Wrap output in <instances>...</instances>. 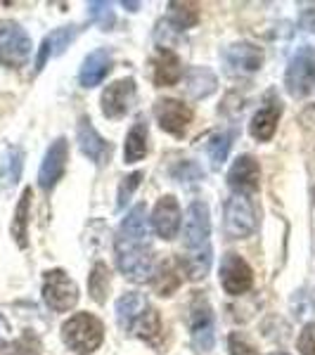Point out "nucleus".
<instances>
[{"label":"nucleus","instance_id":"1","mask_svg":"<svg viewBox=\"0 0 315 355\" xmlns=\"http://www.w3.org/2000/svg\"><path fill=\"white\" fill-rule=\"evenodd\" d=\"M62 339L74 353L90 355L100 348L102 339H105V327L95 315L76 313L62 324Z\"/></svg>","mask_w":315,"mask_h":355},{"label":"nucleus","instance_id":"2","mask_svg":"<svg viewBox=\"0 0 315 355\" xmlns=\"http://www.w3.org/2000/svg\"><path fill=\"white\" fill-rule=\"evenodd\" d=\"M117 266L124 272V277L133 279V282L150 279L154 275V256L150 244L117 237Z\"/></svg>","mask_w":315,"mask_h":355},{"label":"nucleus","instance_id":"3","mask_svg":"<svg viewBox=\"0 0 315 355\" xmlns=\"http://www.w3.org/2000/svg\"><path fill=\"white\" fill-rule=\"evenodd\" d=\"M31 57V38L12 19H0V64L10 69L24 67Z\"/></svg>","mask_w":315,"mask_h":355},{"label":"nucleus","instance_id":"4","mask_svg":"<svg viewBox=\"0 0 315 355\" xmlns=\"http://www.w3.org/2000/svg\"><path fill=\"white\" fill-rule=\"evenodd\" d=\"M284 85L291 97H306L315 85V50L311 45H303L291 57L287 67Z\"/></svg>","mask_w":315,"mask_h":355},{"label":"nucleus","instance_id":"5","mask_svg":"<svg viewBox=\"0 0 315 355\" xmlns=\"http://www.w3.org/2000/svg\"><path fill=\"white\" fill-rule=\"evenodd\" d=\"M43 301L50 311L67 313L78 303V287L65 270H48L43 279Z\"/></svg>","mask_w":315,"mask_h":355},{"label":"nucleus","instance_id":"6","mask_svg":"<svg viewBox=\"0 0 315 355\" xmlns=\"http://www.w3.org/2000/svg\"><path fill=\"white\" fill-rule=\"evenodd\" d=\"M225 220H223V227H225V234L230 239H242L249 237L251 232L256 230V209L251 204L249 197L244 194H232L225 202V211H223Z\"/></svg>","mask_w":315,"mask_h":355},{"label":"nucleus","instance_id":"7","mask_svg":"<svg viewBox=\"0 0 315 355\" xmlns=\"http://www.w3.org/2000/svg\"><path fill=\"white\" fill-rule=\"evenodd\" d=\"M211 234V218H209V206L204 202H194L187 206L185 223H182V239H185L187 251H202L209 244Z\"/></svg>","mask_w":315,"mask_h":355},{"label":"nucleus","instance_id":"8","mask_svg":"<svg viewBox=\"0 0 315 355\" xmlns=\"http://www.w3.org/2000/svg\"><path fill=\"white\" fill-rule=\"evenodd\" d=\"M223 64L230 76H247L261 69L263 50L254 43H232L223 50Z\"/></svg>","mask_w":315,"mask_h":355},{"label":"nucleus","instance_id":"9","mask_svg":"<svg viewBox=\"0 0 315 355\" xmlns=\"http://www.w3.org/2000/svg\"><path fill=\"white\" fill-rule=\"evenodd\" d=\"M221 284L228 294L239 296L251 289L254 284V272H251L249 263L237 254H225L221 261Z\"/></svg>","mask_w":315,"mask_h":355},{"label":"nucleus","instance_id":"10","mask_svg":"<svg viewBox=\"0 0 315 355\" xmlns=\"http://www.w3.org/2000/svg\"><path fill=\"white\" fill-rule=\"evenodd\" d=\"M135 81L133 78H121L107 85V90L102 93V114L107 119H121L126 116L135 105Z\"/></svg>","mask_w":315,"mask_h":355},{"label":"nucleus","instance_id":"11","mask_svg":"<svg viewBox=\"0 0 315 355\" xmlns=\"http://www.w3.org/2000/svg\"><path fill=\"white\" fill-rule=\"evenodd\" d=\"M190 329H192V343L197 351H211L216 341V324H214V311L206 303V299H197L192 306V318H190Z\"/></svg>","mask_w":315,"mask_h":355},{"label":"nucleus","instance_id":"12","mask_svg":"<svg viewBox=\"0 0 315 355\" xmlns=\"http://www.w3.org/2000/svg\"><path fill=\"white\" fill-rule=\"evenodd\" d=\"M154 114H157V121L166 133L176 137L185 135L192 123V110L178 100H159L157 107H154Z\"/></svg>","mask_w":315,"mask_h":355},{"label":"nucleus","instance_id":"13","mask_svg":"<svg viewBox=\"0 0 315 355\" xmlns=\"http://www.w3.org/2000/svg\"><path fill=\"white\" fill-rule=\"evenodd\" d=\"M67 159H69L67 140L65 137H57L53 145L48 147V152H45L41 171H38V185H41L43 190H53V187L57 185V180L65 175Z\"/></svg>","mask_w":315,"mask_h":355},{"label":"nucleus","instance_id":"14","mask_svg":"<svg viewBox=\"0 0 315 355\" xmlns=\"http://www.w3.org/2000/svg\"><path fill=\"white\" fill-rule=\"evenodd\" d=\"M259 182H261V168H259V162L249 154L239 157L237 162L232 164L230 173H228V185L232 187L235 192L239 194H251L259 190Z\"/></svg>","mask_w":315,"mask_h":355},{"label":"nucleus","instance_id":"15","mask_svg":"<svg viewBox=\"0 0 315 355\" xmlns=\"http://www.w3.org/2000/svg\"><path fill=\"white\" fill-rule=\"evenodd\" d=\"M152 225L162 239H173L180 230V206L176 202V197L166 194L157 202L152 214Z\"/></svg>","mask_w":315,"mask_h":355},{"label":"nucleus","instance_id":"16","mask_svg":"<svg viewBox=\"0 0 315 355\" xmlns=\"http://www.w3.org/2000/svg\"><path fill=\"white\" fill-rule=\"evenodd\" d=\"M78 147L97 166H102L110 159V145H107V140H102V135L97 133L95 125L90 123V119L85 116L78 123Z\"/></svg>","mask_w":315,"mask_h":355},{"label":"nucleus","instance_id":"17","mask_svg":"<svg viewBox=\"0 0 315 355\" xmlns=\"http://www.w3.org/2000/svg\"><path fill=\"white\" fill-rule=\"evenodd\" d=\"M112 71V53L107 48L93 50L88 57L83 60L81 73H78V81L83 88H95L107 78V73Z\"/></svg>","mask_w":315,"mask_h":355},{"label":"nucleus","instance_id":"18","mask_svg":"<svg viewBox=\"0 0 315 355\" xmlns=\"http://www.w3.org/2000/svg\"><path fill=\"white\" fill-rule=\"evenodd\" d=\"M76 36H78V26H62V28H55L53 33H48V36L43 38V43H41V50H38L36 71H41L50 57H57V55L65 53Z\"/></svg>","mask_w":315,"mask_h":355},{"label":"nucleus","instance_id":"19","mask_svg":"<svg viewBox=\"0 0 315 355\" xmlns=\"http://www.w3.org/2000/svg\"><path fill=\"white\" fill-rule=\"evenodd\" d=\"M147 311H150V303L142 294L137 291H128L121 299L117 301V322L124 331H133L137 324V320L142 318Z\"/></svg>","mask_w":315,"mask_h":355},{"label":"nucleus","instance_id":"20","mask_svg":"<svg viewBox=\"0 0 315 355\" xmlns=\"http://www.w3.org/2000/svg\"><path fill=\"white\" fill-rule=\"evenodd\" d=\"M119 239H128V242H142L150 244V223H147L145 206L137 204L130 209V214L126 216L121 227H119Z\"/></svg>","mask_w":315,"mask_h":355},{"label":"nucleus","instance_id":"21","mask_svg":"<svg viewBox=\"0 0 315 355\" xmlns=\"http://www.w3.org/2000/svg\"><path fill=\"white\" fill-rule=\"evenodd\" d=\"M280 114H282V107L280 102H266V107H261L259 112L251 119V135L259 142H268L275 135V128H278Z\"/></svg>","mask_w":315,"mask_h":355},{"label":"nucleus","instance_id":"22","mask_svg":"<svg viewBox=\"0 0 315 355\" xmlns=\"http://www.w3.org/2000/svg\"><path fill=\"white\" fill-rule=\"evenodd\" d=\"M22 168H24V150L17 145L8 147L3 157H0V187L12 190L22 178Z\"/></svg>","mask_w":315,"mask_h":355},{"label":"nucleus","instance_id":"23","mask_svg":"<svg viewBox=\"0 0 315 355\" xmlns=\"http://www.w3.org/2000/svg\"><path fill=\"white\" fill-rule=\"evenodd\" d=\"M182 76V67L176 53L162 50L154 60V83L157 85H176Z\"/></svg>","mask_w":315,"mask_h":355},{"label":"nucleus","instance_id":"24","mask_svg":"<svg viewBox=\"0 0 315 355\" xmlns=\"http://www.w3.org/2000/svg\"><path fill=\"white\" fill-rule=\"evenodd\" d=\"M216 90V73L206 67H192L187 71V93L192 100H204Z\"/></svg>","mask_w":315,"mask_h":355},{"label":"nucleus","instance_id":"25","mask_svg":"<svg viewBox=\"0 0 315 355\" xmlns=\"http://www.w3.org/2000/svg\"><path fill=\"white\" fill-rule=\"evenodd\" d=\"M28 214H31V187H26L19 197V204H17V211H15V220H12V237L15 242L26 249L28 239Z\"/></svg>","mask_w":315,"mask_h":355},{"label":"nucleus","instance_id":"26","mask_svg":"<svg viewBox=\"0 0 315 355\" xmlns=\"http://www.w3.org/2000/svg\"><path fill=\"white\" fill-rule=\"evenodd\" d=\"M147 154V123L137 121L133 128L126 135V147H124V159L126 164H135L140 162Z\"/></svg>","mask_w":315,"mask_h":355},{"label":"nucleus","instance_id":"27","mask_svg":"<svg viewBox=\"0 0 315 355\" xmlns=\"http://www.w3.org/2000/svg\"><path fill=\"white\" fill-rule=\"evenodd\" d=\"M88 291L93 296V301L97 303L107 301V294H110V268L105 263H95L93 266L88 277Z\"/></svg>","mask_w":315,"mask_h":355},{"label":"nucleus","instance_id":"28","mask_svg":"<svg viewBox=\"0 0 315 355\" xmlns=\"http://www.w3.org/2000/svg\"><path fill=\"white\" fill-rule=\"evenodd\" d=\"M154 287L162 296H171L176 289L180 287V270L176 268L173 261H166L162 268L157 270V277H154Z\"/></svg>","mask_w":315,"mask_h":355},{"label":"nucleus","instance_id":"29","mask_svg":"<svg viewBox=\"0 0 315 355\" xmlns=\"http://www.w3.org/2000/svg\"><path fill=\"white\" fill-rule=\"evenodd\" d=\"M169 17L178 28H192L199 21V5L194 3H171Z\"/></svg>","mask_w":315,"mask_h":355},{"label":"nucleus","instance_id":"30","mask_svg":"<svg viewBox=\"0 0 315 355\" xmlns=\"http://www.w3.org/2000/svg\"><path fill=\"white\" fill-rule=\"evenodd\" d=\"M182 268H185L190 279H202L211 268V246H206L202 251H190L185 263H182Z\"/></svg>","mask_w":315,"mask_h":355},{"label":"nucleus","instance_id":"31","mask_svg":"<svg viewBox=\"0 0 315 355\" xmlns=\"http://www.w3.org/2000/svg\"><path fill=\"white\" fill-rule=\"evenodd\" d=\"M3 355H41V339L26 331L19 339L3 343Z\"/></svg>","mask_w":315,"mask_h":355},{"label":"nucleus","instance_id":"32","mask_svg":"<svg viewBox=\"0 0 315 355\" xmlns=\"http://www.w3.org/2000/svg\"><path fill=\"white\" fill-rule=\"evenodd\" d=\"M133 331H135L137 336H140V339L154 343V341L159 339V334H162V322H159V313L154 311V308H150V311H147L140 320H137V324L133 327Z\"/></svg>","mask_w":315,"mask_h":355},{"label":"nucleus","instance_id":"33","mask_svg":"<svg viewBox=\"0 0 315 355\" xmlns=\"http://www.w3.org/2000/svg\"><path fill=\"white\" fill-rule=\"evenodd\" d=\"M230 145H232V133H219L209 140L206 152H209V159L214 168H221L223 166V162L228 159V152H230Z\"/></svg>","mask_w":315,"mask_h":355},{"label":"nucleus","instance_id":"34","mask_svg":"<svg viewBox=\"0 0 315 355\" xmlns=\"http://www.w3.org/2000/svg\"><path fill=\"white\" fill-rule=\"evenodd\" d=\"M88 17L95 21V24H100L105 31H110L114 26V21H117V17H114V10L110 3H105V0H93V3H88Z\"/></svg>","mask_w":315,"mask_h":355},{"label":"nucleus","instance_id":"35","mask_svg":"<svg viewBox=\"0 0 315 355\" xmlns=\"http://www.w3.org/2000/svg\"><path fill=\"white\" fill-rule=\"evenodd\" d=\"M140 180H142V173H140V171H135V173H130L128 178H124V182L119 185V202H117L119 209H124V206L130 202V197H133V192L137 190Z\"/></svg>","mask_w":315,"mask_h":355},{"label":"nucleus","instance_id":"36","mask_svg":"<svg viewBox=\"0 0 315 355\" xmlns=\"http://www.w3.org/2000/svg\"><path fill=\"white\" fill-rule=\"evenodd\" d=\"M299 351L301 355H315V322H308L299 334Z\"/></svg>","mask_w":315,"mask_h":355},{"label":"nucleus","instance_id":"37","mask_svg":"<svg viewBox=\"0 0 315 355\" xmlns=\"http://www.w3.org/2000/svg\"><path fill=\"white\" fill-rule=\"evenodd\" d=\"M173 175H176V180H180V182H192V180H202L204 178L202 171L190 162H182L178 168L173 171Z\"/></svg>","mask_w":315,"mask_h":355},{"label":"nucleus","instance_id":"38","mask_svg":"<svg viewBox=\"0 0 315 355\" xmlns=\"http://www.w3.org/2000/svg\"><path fill=\"white\" fill-rule=\"evenodd\" d=\"M228 346H230V355H259V353H256V348L251 346V343L244 341L239 334H230Z\"/></svg>","mask_w":315,"mask_h":355},{"label":"nucleus","instance_id":"39","mask_svg":"<svg viewBox=\"0 0 315 355\" xmlns=\"http://www.w3.org/2000/svg\"><path fill=\"white\" fill-rule=\"evenodd\" d=\"M301 26L306 28V31H313L315 33V5H313V8H308V10H303Z\"/></svg>","mask_w":315,"mask_h":355},{"label":"nucleus","instance_id":"40","mask_svg":"<svg viewBox=\"0 0 315 355\" xmlns=\"http://www.w3.org/2000/svg\"><path fill=\"white\" fill-rule=\"evenodd\" d=\"M8 334H10V324H8V320H5L3 315H0V341H3Z\"/></svg>","mask_w":315,"mask_h":355},{"label":"nucleus","instance_id":"41","mask_svg":"<svg viewBox=\"0 0 315 355\" xmlns=\"http://www.w3.org/2000/svg\"><path fill=\"white\" fill-rule=\"evenodd\" d=\"M124 8H128L130 10V12H137V8H140V3H126V0H124Z\"/></svg>","mask_w":315,"mask_h":355},{"label":"nucleus","instance_id":"42","mask_svg":"<svg viewBox=\"0 0 315 355\" xmlns=\"http://www.w3.org/2000/svg\"><path fill=\"white\" fill-rule=\"evenodd\" d=\"M273 355H287V353H273Z\"/></svg>","mask_w":315,"mask_h":355}]
</instances>
